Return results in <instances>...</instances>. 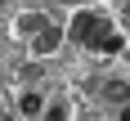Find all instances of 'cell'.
Returning a JSON list of instances; mask_svg holds the SVG:
<instances>
[{
  "label": "cell",
  "mask_w": 130,
  "mask_h": 121,
  "mask_svg": "<svg viewBox=\"0 0 130 121\" xmlns=\"http://www.w3.org/2000/svg\"><path fill=\"white\" fill-rule=\"evenodd\" d=\"M103 27H108V18H103L99 9H76V13H72V27H67V36L76 40V45H94V36H99Z\"/></svg>",
  "instance_id": "obj_1"
},
{
  "label": "cell",
  "mask_w": 130,
  "mask_h": 121,
  "mask_svg": "<svg viewBox=\"0 0 130 121\" xmlns=\"http://www.w3.org/2000/svg\"><path fill=\"white\" fill-rule=\"evenodd\" d=\"M90 49H99V54H121V49H126V40H121L117 31H112V23H108L103 31L94 36V45H90Z\"/></svg>",
  "instance_id": "obj_2"
},
{
  "label": "cell",
  "mask_w": 130,
  "mask_h": 121,
  "mask_svg": "<svg viewBox=\"0 0 130 121\" xmlns=\"http://www.w3.org/2000/svg\"><path fill=\"white\" fill-rule=\"evenodd\" d=\"M58 45H63V31H58V27H45V31H40V36L36 40H31V49H36V54H54V49H58Z\"/></svg>",
  "instance_id": "obj_3"
},
{
  "label": "cell",
  "mask_w": 130,
  "mask_h": 121,
  "mask_svg": "<svg viewBox=\"0 0 130 121\" xmlns=\"http://www.w3.org/2000/svg\"><path fill=\"white\" fill-rule=\"evenodd\" d=\"M103 99H108V103L130 108V85H126V81H108V85H103Z\"/></svg>",
  "instance_id": "obj_4"
},
{
  "label": "cell",
  "mask_w": 130,
  "mask_h": 121,
  "mask_svg": "<svg viewBox=\"0 0 130 121\" xmlns=\"http://www.w3.org/2000/svg\"><path fill=\"white\" fill-rule=\"evenodd\" d=\"M40 108H45V99H40V94H36V90H27V94H23V99H18V112H23V117H36Z\"/></svg>",
  "instance_id": "obj_5"
},
{
  "label": "cell",
  "mask_w": 130,
  "mask_h": 121,
  "mask_svg": "<svg viewBox=\"0 0 130 121\" xmlns=\"http://www.w3.org/2000/svg\"><path fill=\"white\" fill-rule=\"evenodd\" d=\"M121 121H130V108H121Z\"/></svg>",
  "instance_id": "obj_6"
},
{
  "label": "cell",
  "mask_w": 130,
  "mask_h": 121,
  "mask_svg": "<svg viewBox=\"0 0 130 121\" xmlns=\"http://www.w3.org/2000/svg\"><path fill=\"white\" fill-rule=\"evenodd\" d=\"M126 18H130V5H126Z\"/></svg>",
  "instance_id": "obj_7"
}]
</instances>
